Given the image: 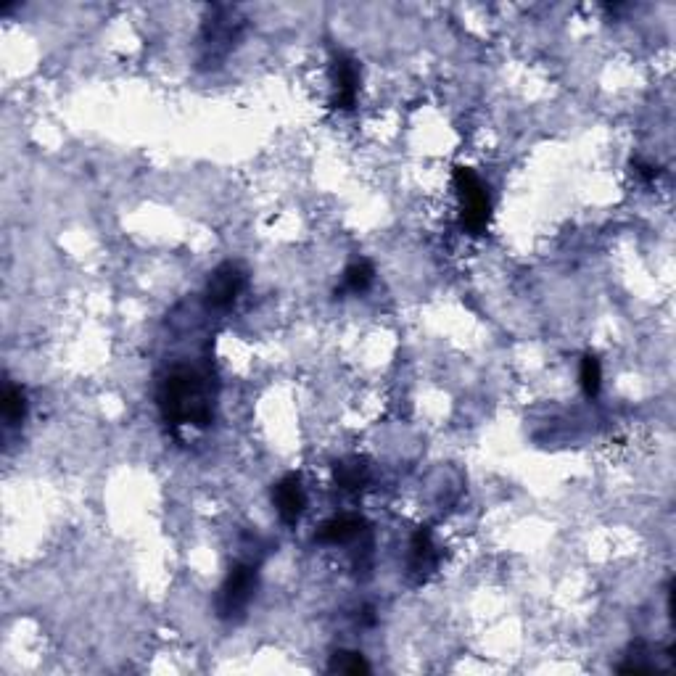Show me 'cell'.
I'll list each match as a JSON object with an SVG mask.
<instances>
[{"label":"cell","instance_id":"10","mask_svg":"<svg viewBox=\"0 0 676 676\" xmlns=\"http://www.w3.org/2000/svg\"><path fill=\"white\" fill-rule=\"evenodd\" d=\"M373 280H375V270L370 262H365V259L354 262V265L346 267L344 283H341V288H336V299L344 294H365V291L373 286Z\"/></svg>","mask_w":676,"mask_h":676},{"label":"cell","instance_id":"5","mask_svg":"<svg viewBox=\"0 0 676 676\" xmlns=\"http://www.w3.org/2000/svg\"><path fill=\"white\" fill-rule=\"evenodd\" d=\"M360 96V67L349 53H333V109H354Z\"/></svg>","mask_w":676,"mask_h":676},{"label":"cell","instance_id":"8","mask_svg":"<svg viewBox=\"0 0 676 676\" xmlns=\"http://www.w3.org/2000/svg\"><path fill=\"white\" fill-rule=\"evenodd\" d=\"M365 529H368V523H365V518H360V515L354 513L333 515V518H328V521L317 529L315 542L331 544V547H336V544H349L354 542V539H360L362 534H365Z\"/></svg>","mask_w":676,"mask_h":676},{"label":"cell","instance_id":"6","mask_svg":"<svg viewBox=\"0 0 676 676\" xmlns=\"http://www.w3.org/2000/svg\"><path fill=\"white\" fill-rule=\"evenodd\" d=\"M272 502H275V510H278L280 521L286 526H296L302 521L304 507H307V492L302 486V476L299 473H288L275 484L272 489Z\"/></svg>","mask_w":676,"mask_h":676},{"label":"cell","instance_id":"7","mask_svg":"<svg viewBox=\"0 0 676 676\" xmlns=\"http://www.w3.org/2000/svg\"><path fill=\"white\" fill-rule=\"evenodd\" d=\"M436 566H439V550H436L434 537L426 526H420L410 539V560H407L410 576L420 584L434 574Z\"/></svg>","mask_w":676,"mask_h":676},{"label":"cell","instance_id":"3","mask_svg":"<svg viewBox=\"0 0 676 676\" xmlns=\"http://www.w3.org/2000/svg\"><path fill=\"white\" fill-rule=\"evenodd\" d=\"M259 571L254 563H236L230 568L225 581H222L220 592H217V616L222 621H241L249 610L251 600L257 595Z\"/></svg>","mask_w":676,"mask_h":676},{"label":"cell","instance_id":"2","mask_svg":"<svg viewBox=\"0 0 676 676\" xmlns=\"http://www.w3.org/2000/svg\"><path fill=\"white\" fill-rule=\"evenodd\" d=\"M457 199H460V225L471 236H484L492 222V199L484 180L471 167H455L452 172Z\"/></svg>","mask_w":676,"mask_h":676},{"label":"cell","instance_id":"1","mask_svg":"<svg viewBox=\"0 0 676 676\" xmlns=\"http://www.w3.org/2000/svg\"><path fill=\"white\" fill-rule=\"evenodd\" d=\"M156 405L172 426L204 428L214 420V383L193 365H172L159 378Z\"/></svg>","mask_w":676,"mask_h":676},{"label":"cell","instance_id":"11","mask_svg":"<svg viewBox=\"0 0 676 676\" xmlns=\"http://www.w3.org/2000/svg\"><path fill=\"white\" fill-rule=\"evenodd\" d=\"M27 418V397L16 383H6L3 389V420L6 426H19Z\"/></svg>","mask_w":676,"mask_h":676},{"label":"cell","instance_id":"13","mask_svg":"<svg viewBox=\"0 0 676 676\" xmlns=\"http://www.w3.org/2000/svg\"><path fill=\"white\" fill-rule=\"evenodd\" d=\"M579 383L587 397H597L603 389V365L595 354H584L579 365Z\"/></svg>","mask_w":676,"mask_h":676},{"label":"cell","instance_id":"4","mask_svg":"<svg viewBox=\"0 0 676 676\" xmlns=\"http://www.w3.org/2000/svg\"><path fill=\"white\" fill-rule=\"evenodd\" d=\"M249 283V275L238 262H222L217 270L209 275L204 288V304L206 309L214 312H225L238 302V296L243 294V288Z\"/></svg>","mask_w":676,"mask_h":676},{"label":"cell","instance_id":"12","mask_svg":"<svg viewBox=\"0 0 676 676\" xmlns=\"http://www.w3.org/2000/svg\"><path fill=\"white\" fill-rule=\"evenodd\" d=\"M328 671L331 674H368L370 663L365 661V655L357 653V650H336L331 655V663H328Z\"/></svg>","mask_w":676,"mask_h":676},{"label":"cell","instance_id":"14","mask_svg":"<svg viewBox=\"0 0 676 676\" xmlns=\"http://www.w3.org/2000/svg\"><path fill=\"white\" fill-rule=\"evenodd\" d=\"M632 167H634V175L640 177L642 183H653L655 177L661 175V169L655 167V164H650V162H642V159H634Z\"/></svg>","mask_w":676,"mask_h":676},{"label":"cell","instance_id":"9","mask_svg":"<svg viewBox=\"0 0 676 676\" xmlns=\"http://www.w3.org/2000/svg\"><path fill=\"white\" fill-rule=\"evenodd\" d=\"M333 478H336L338 489L344 492H362L370 484V468L365 460L352 457V460H341L333 465Z\"/></svg>","mask_w":676,"mask_h":676}]
</instances>
